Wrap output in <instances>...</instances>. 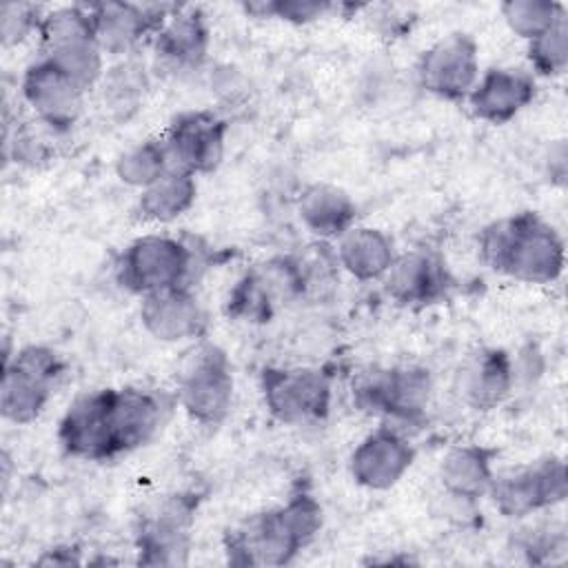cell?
<instances>
[{"instance_id":"32","label":"cell","mask_w":568,"mask_h":568,"mask_svg":"<svg viewBox=\"0 0 568 568\" xmlns=\"http://www.w3.org/2000/svg\"><path fill=\"white\" fill-rule=\"evenodd\" d=\"M248 11H260V16H275L286 22L304 24L311 20L322 18L328 13L333 7L328 2H311V0H275V2H262V4H251L246 7Z\"/></svg>"},{"instance_id":"11","label":"cell","mask_w":568,"mask_h":568,"mask_svg":"<svg viewBox=\"0 0 568 568\" xmlns=\"http://www.w3.org/2000/svg\"><path fill=\"white\" fill-rule=\"evenodd\" d=\"M229 122L213 111H186L173 118L164 144L171 166L191 175L211 173L224 155Z\"/></svg>"},{"instance_id":"3","label":"cell","mask_w":568,"mask_h":568,"mask_svg":"<svg viewBox=\"0 0 568 568\" xmlns=\"http://www.w3.org/2000/svg\"><path fill=\"white\" fill-rule=\"evenodd\" d=\"M115 273L126 291L142 297L189 286L195 273V251L178 237L149 233L122 251Z\"/></svg>"},{"instance_id":"21","label":"cell","mask_w":568,"mask_h":568,"mask_svg":"<svg viewBox=\"0 0 568 568\" xmlns=\"http://www.w3.org/2000/svg\"><path fill=\"white\" fill-rule=\"evenodd\" d=\"M209 49V27L200 9H175L155 33L158 55L173 69L200 67Z\"/></svg>"},{"instance_id":"1","label":"cell","mask_w":568,"mask_h":568,"mask_svg":"<svg viewBox=\"0 0 568 568\" xmlns=\"http://www.w3.org/2000/svg\"><path fill=\"white\" fill-rule=\"evenodd\" d=\"M322 528V506L306 493H295L284 506L251 515L226 535V555L240 566H284Z\"/></svg>"},{"instance_id":"19","label":"cell","mask_w":568,"mask_h":568,"mask_svg":"<svg viewBox=\"0 0 568 568\" xmlns=\"http://www.w3.org/2000/svg\"><path fill=\"white\" fill-rule=\"evenodd\" d=\"M535 98V80L521 69H490L468 93L473 113L490 124L510 122Z\"/></svg>"},{"instance_id":"26","label":"cell","mask_w":568,"mask_h":568,"mask_svg":"<svg viewBox=\"0 0 568 568\" xmlns=\"http://www.w3.org/2000/svg\"><path fill=\"white\" fill-rule=\"evenodd\" d=\"M197 195L195 175L171 166L155 182L142 189L138 200V211L142 220L151 222H173L184 211L191 209Z\"/></svg>"},{"instance_id":"23","label":"cell","mask_w":568,"mask_h":568,"mask_svg":"<svg viewBox=\"0 0 568 568\" xmlns=\"http://www.w3.org/2000/svg\"><path fill=\"white\" fill-rule=\"evenodd\" d=\"M497 450L479 444L455 446L439 466L444 490L459 501H475L488 493L493 484V459Z\"/></svg>"},{"instance_id":"20","label":"cell","mask_w":568,"mask_h":568,"mask_svg":"<svg viewBox=\"0 0 568 568\" xmlns=\"http://www.w3.org/2000/svg\"><path fill=\"white\" fill-rule=\"evenodd\" d=\"M384 286L399 304H430L444 295L448 273L435 253L417 248L395 255L384 275Z\"/></svg>"},{"instance_id":"13","label":"cell","mask_w":568,"mask_h":568,"mask_svg":"<svg viewBox=\"0 0 568 568\" xmlns=\"http://www.w3.org/2000/svg\"><path fill=\"white\" fill-rule=\"evenodd\" d=\"M22 98L36 111L38 120L64 133L82 111L84 89L42 55L22 75Z\"/></svg>"},{"instance_id":"12","label":"cell","mask_w":568,"mask_h":568,"mask_svg":"<svg viewBox=\"0 0 568 568\" xmlns=\"http://www.w3.org/2000/svg\"><path fill=\"white\" fill-rule=\"evenodd\" d=\"M479 80V49L468 33H450L428 47L419 60V82L444 100L468 98Z\"/></svg>"},{"instance_id":"14","label":"cell","mask_w":568,"mask_h":568,"mask_svg":"<svg viewBox=\"0 0 568 568\" xmlns=\"http://www.w3.org/2000/svg\"><path fill=\"white\" fill-rule=\"evenodd\" d=\"M58 439L71 457L91 462L115 457L109 428V388L75 399L60 422Z\"/></svg>"},{"instance_id":"28","label":"cell","mask_w":568,"mask_h":568,"mask_svg":"<svg viewBox=\"0 0 568 568\" xmlns=\"http://www.w3.org/2000/svg\"><path fill=\"white\" fill-rule=\"evenodd\" d=\"M566 13L564 4L546 0H510L501 4V16L513 33L532 40L550 29Z\"/></svg>"},{"instance_id":"33","label":"cell","mask_w":568,"mask_h":568,"mask_svg":"<svg viewBox=\"0 0 568 568\" xmlns=\"http://www.w3.org/2000/svg\"><path fill=\"white\" fill-rule=\"evenodd\" d=\"M42 18H38V7L33 4H4L0 11V31L2 42L16 44L24 40L33 29H40Z\"/></svg>"},{"instance_id":"22","label":"cell","mask_w":568,"mask_h":568,"mask_svg":"<svg viewBox=\"0 0 568 568\" xmlns=\"http://www.w3.org/2000/svg\"><path fill=\"white\" fill-rule=\"evenodd\" d=\"M515 364L501 348H488L475 355L462 375V395L475 410L499 406L515 384Z\"/></svg>"},{"instance_id":"15","label":"cell","mask_w":568,"mask_h":568,"mask_svg":"<svg viewBox=\"0 0 568 568\" xmlns=\"http://www.w3.org/2000/svg\"><path fill=\"white\" fill-rule=\"evenodd\" d=\"M415 459V448L395 428L382 426L366 435L351 455L353 479L371 490L395 486Z\"/></svg>"},{"instance_id":"25","label":"cell","mask_w":568,"mask_h":568,"mask_svg":"<svg viewBox=\"0 0 568 568\" xmlns=\"http://www.w3.org/2000/svg\"><path fill=\"white\" fill-rule=\"evenodd\" d=\"M297 213L304 226L324 237H342L351 226H355V204L346 191L333 184H311L302 191L297 200Z\"/></svg>"},{"instance_id":"6","label":"cell","mask_w":568,"mask_h":568,"mask_svg":"<svg viewBox=\"0 0 568 568\" xmlns=\"http://www.w3.org/2000/svg\"><path fill=\"white\" fill-rule=\"evenodd\" d=\"M430 390V373L422 366L371 368L353 384V397L362 410L402 422H413L424 415Z\"/></svg>"},{"instance_id":"18","label":"cell","mask_w":568,"mask_h":568,"mask_svg":"<svg viewBox=\"0 0 568 568\" xmlns=\"http://www.w3.org/2000/svg\"><path fill=\"white\" fill-rule=\"evenodd\" d=\"M140 320L144 328L160 342H182L200 337L206 328V317L191 286L169 288L142 297Z\"/></svg>"},{"instance_id":"4","label":"cell","mask_w":568,"mask_h":568,"mask_svg":"<svg viewBox=\"0 0 568 568\" xmlns=\"http://www.w3.org/2000/svg\"><path fill=\"white\" fill-rule=\"evenodd\" d=\"M40 40L44 58L71 75L84 91L102 75V47L89 7H60L42 16Z\"/></svg>"},{"instance_id":"16","label":"cell","mask_w":568,"mask_h":568,"mask_svg":"<svg viewBox=\"0 0 568 568\" xmlns=\"http://www.w3.org/2000/svg\"><path fill=\"white\" fill-rule=\"evenodd\" d=\"M162 395L142 388H109V428L113 453L122 455L146 444L162 426Z\"/></svg>"},{"instance_id":"9","label":"cell","mask_w":568,"mask_h":568,"mask_svg":"<svg viewBox=\"0 0 568 568\" xmlns=\"http://www.w3.org/2000/svg\"><path fill=\"white\" fill-rule=\"evenodd\" d=\"M566 493V464L559 457H546L493 477L488 488L495 508L506 517H524L555 506L564 501Z\"/></svg>"},{"instance_id":"27","label":"cell","mask_w":568,"mask_h":568,"mask_svg":"<svg viewBox=\"0 0 568 568\" xmlns=\"http://www.w3.org/2000/svg\"><path fill=\"white\" fill-rule=\"evenodd\" d=\"M171 169L169 151L162 140H144L124 151L115 162L118 178L135 189H146L151 182H155L162 173Z\"/></svg>"},{"instance_id":"31","label":"cell","mask_w":568,"mask_h":568,"mask_svg":"<svg viewBox=\"0 0 568 568\" xmlns=\"http://www.w3.org/2000/svg\"><path fill=\"white\" fill-rule=\"evenodd\" d=\"M144 69L124 62L120 67L113 69V73H109L106 82H104V95L111 100L113 109H129L135 106L140 95L144 93L146 80H144Z\"/></svg>"},{"instance_id":"8","label":"cell","mask_w":568,"mask_h":568,"mask_svg":"<svg viewBox=\"0 0 568 568\" xmlns=\"http://www.w3.org/2000/svg\"><path fill=\"white\" fill-rule=\"evenodd\" d=\"M178 399L189 417L204 426H215L229 415L233 375L226 355L217 346L204 344L197 348L180 375Z\"/></svg>"},{"instance_id":"29","label":"cell","mask_w":568,"mask_h":568,"mask_svg":"<svg viewBox=\"0 0 568 568\" xmlns=\"http://www.w3.org/2000/svg\"><path fill=\"white\" fill-rule=\"evenodd\" d=\"M528 60L541 75H559L568 64V20L566 13L541 36L528 40Z\"/></svg>"},{"instance_id":"10","label":"cell","mask_w":568,"mask_h":568,"mask_svg":"<svg viewBox=\"0 0 568 568\" xmlns=\"http://www.w3.org/2000/svg\"><path fill=\"white\" fill-rule=\"evenodd\" d=\"M197 501L200 499L193 493L171 495L142 519L135 535L138 564L180 566L186 561Z\"/></svg>"},{"instance_id":"30","label":"cell","mask_w":568,"mask_h":568,"mask_svg":"<svg viewBox=\"0 0 568 568\" xmlns=\"http://www.w3.org/2000/svg\"><path fill=\"white\" fill-rule=\"evenodd\" d=\"M60 133L55 131L53 126H49L47 122L42 120H33V122H27L24 126L16 129V138H13V155L18 162H24V164H36V162H42L51 155V140L53 135Z\"/></svg>"},{"instance_id":"7","label":"cell","mask_w":568,"mask_h":568,"mask_svg":"<svg viewBox=\"0 0 568 568\" xmlns=\"http://www.w3.org/2000/svg\"><path fill=\"white\" fill-rule=\"evenodd\" d=\"M262 395L268 413L282 424H311L326 417L331 379L320 368H264Z\"/></svg>"},{"instance_id":"2","label":"cell","mask_w":568,"mask_h":568,"mask_svg":"<svg viewBox=\"0 0 568 568\" xmlns=\"http://www.w3.org/2000/svg\"><path fill=\"white\" fill-rule=\"evenodd\" d=\"M479 251L493 271L528 284L555 282L566 262L561 235L530 211L488 224Z\"/></svg>"},{"instance_id":"17","label":"cell","mask_w":568,"mask_h":568,"mask_svg":"<svg viewBox=\"0 0 568 568\" xmlns=\"http://www.w3.org/2000/svg\"><path fill=\"white\" fill-rule=\"evenodd\" d=\"M95 36L102 51L126 53L146 33H158L169 18L164 4H131V2H100L91 4Z\"/></svg>"},{"instance_id":"5","label":"cell","mask_w":568,"mask_h":568,"mask_svg":"<svg viewBox=\"0 0 568 568\" xmlns=\"http://www.w3.org/2000/svg\"><path fill=\"white\" fill-rule=\"evenodd\" d=\"M64 371L60 357L47 346H24L4 359L0 410L13 424L33 422L47 406Z\"/></svg>"},{"instance_id":"24","label":"cell","mask_w":568,"mask_h":568,"mask_svg":"<svg viewBox=\"0 0 568 568\" xmlns=\"http://www.w3.org/2000/svg\"><path fill=\"white\" fill-rule=\"evenodd\" d=\"M337 240V262L355 280L368 282L384 277L395 260L393 240L379 229L351 226Z\"/></svg>"}]
</instances>
